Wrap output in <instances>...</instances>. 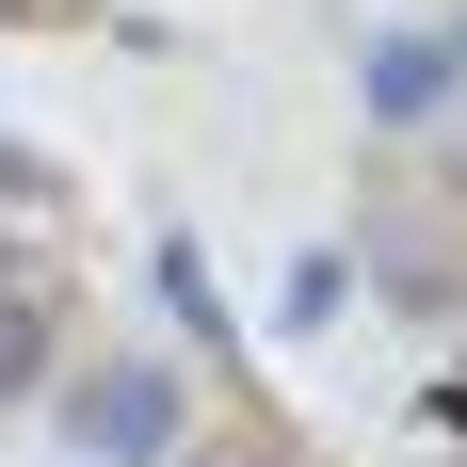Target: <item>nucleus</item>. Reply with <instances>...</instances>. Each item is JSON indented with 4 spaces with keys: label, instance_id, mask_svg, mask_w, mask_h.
<instances>
[{
    "label": "nucleus",
    "instance_id": "1",
    "mask_svg": "<svg viewBox=\"0 0 467 467\" xmlns=\"http://www.w3.org/2000/svg\"><path fill=\"white\" fill-rule=\"evenodd\" d=\"M48 420H65L81 467H178L193 451V387H178V355H81Z\"/></svg>",
    "mask_w": 467,
    "mask_h": 467
},
{
    "label": "nucleus",
    "instance_id": "2",
    "mask_svg": "<svg viewBox=\"0 0 467 467\" xmlns=\"http://www.w3.org/2000/svg\"><path fill=\"white\" fill-rule=\"evenodd\" d=\"M451 65H467V48H435V33H387V48H371V113H403V130H420L435 97H451Z\"/></svg>",
    "mask_w": 467,
    "mask_h": 467
},
{
    "label": "nucleus",
    "instance_id": "3",
    "mask_svg": "<svg viewBox=\"0 0 467 467\" xmlns=\"http://www.w3.org/2000/svg\"><path fill=\"white\" fill-rule=\"evenodd\" d=\"M48 387V306H0V403H33Z\"/></svg>",
    "mask_w": 467,
    "mask_h": 467
},
{
    "label": "nucleus",
    "instance_id": "4",
    "mask_svg": "<svg viewBox=\"0 0 467 467\" xmlns=\"http://www.w3.org/2000/svg\"><path fill=\"white\" fill-rule=\"evenodd\" d=\"M178 467H275V451H178Z\"/></svg>",
    "mask_w": 467,
    "mask_h": 467
},
{
    "label": "nucleus",
    "instance_id": "5",
    "mask_svg": "<svg viewBox=\"0 0 467 467\" xmlns=\"http://www.w3.org/2000/svg\"><path fill=\"white\" fill-rule=\"evenodd\" d=\"M451 48H467V33H451Z\"/></svg>",
    "mask_w": 467,
    "mask_h": 467
}]
</instances>
